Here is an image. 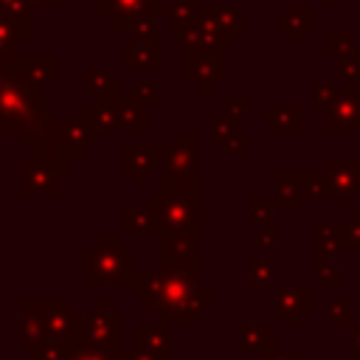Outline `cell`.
<instances>
[{"label":"cell","instance_id":"cell-1","mask_svg":"<svg viewBox=\"0 0 360 360\" xmlns=\"http://www.w3.org/2000/svg\"><path fill=\"white\" fill-rule=\"evenodd\" d=\"M160 290L146 301V309L155 312L169 326H194L202 312L214 307V290L197 278V270L180 264H158Z\"/></svg>","mask_w":360,"mask_h":360},{"label":"cell","instance_id":"cell-2","mask_svg":"<svg viewBox=\"0 0 360 360\" xmlns=\"http://www.w3.org/2000/svg\"><path fill=\"white\" fill-rule=\"evenodd\" d=\"M45 107V87L17 79L0 68V135L20 132Z\"/></svg>","mask_w":360,"mask_h":360},{"label":"cell","instance_id":"cell-3","mask_svg":"<svg viewBox=\"0 0 360 360\" xmlns=\"http://www.w3.org/2000/svg\"><path fill=\"white\" fill-rule=\"evenodd\" d=\"M135 276L132 248H84L82 250V284L84 287H129Z\"/></svg>","mask_w":360,"mask_h":360},{"label":"cell","instance_id":"cell-4","mask_svg":"<svg viewBox=\"0 0 360 360\" xmlns=\"http://www.w3.org/2000/svg\"><path fill=\"white\" fill-rule=\"evenodd\" d=\"M17 309L37 315L45 329V338H53L68 349H73L82 340L84 312H76L68 298H20Z\"/></svg>","mask_w":360,"mask_h":360},{"label":"cell","instance_id":"cell-5","mask_svg":"<svg viewBox=\"0 0 360 360\" xmlns=\"http://www.w3.org/2000/svg\"><path fill=\"white\" fill-rule=\"evenodd\" d=\"M20 143L31 149V158L45 160L48 166H53L56 172H68L70 169V158L65 155L62 143H59V110L53 104H45L20 132H17Z\"/></svg>","mask_w":360,"mask_h":360},{"label":"cell","instance_id":"cell-6","mask_svg":"<svg viewBox=\"0 0 360 360\" xmlns=\"http://www.w3.org/2000/svg\"><path fill=\"white\" fill-rule=\"evenodd\" d=\"M82 340L101 349H121L124 346V312L112 309L107 298H98L90 312H84Z\"/></svg>","mask_w":360,"mask_h":360},{"label":"cell","instance_id":"cell-7","mask_svg":"<svg viewBox=\"0 0 360 360\" xmlns=\"http://www.w3.org/2000/svg\"><path fill=\"white\" fill-rule=\"evenodd\" d=\"M96 17L107 22L110 31H129L138 17H169V3L163 0H96Z\"/></svg>","mask_w":360,"mask_h":360},{"label":"cell","instance_id":"cell-8","mask_svg":"<svg viewBox=\"0 0 360 360\" xmlns=\"http://www.w3.org/2000/svg\"><path fill=\"white\" fill-rule=\"evenodd\" d=\"M146 208L152 211V217H155L160 231H174V228H194L197 225L200 202L194 197H180V194L158 191V194L146 197Z\"/></svg>","mask_w":360,"mask_h":360},{"label":"cell","instance_id":"cell-9","mask_svg":"<svg viewBox=\"0 0 360 360\" xmlns=\"http://www.w3.org/2000/svg\"><path fill=\"white\" fill-rule=\"evenodd\" d=\"M160 264H180V267H200V228H174L158 233Z\"/></svg>","mask_w":360,"mask_h":360},{"label":"cell","instance_id":"cell-10","mask_svg":"<svg viewBox=\"0 0 360 360\" xmlns=\"http://www.w3.org/2000/svg\"><path fill=\"white\" fill-rule=\"evenodd\" d=\"M59 172L37 158H20L17 163V194L20 197H56L59 194Z\"/></svg>","mask_w":360,"mask_h":360},{"label":"cell","instance_id":"cell-11","mask_svg":"<svg viewBox=\"0 0 360 360\" xmlns=\"http://www.w3.org/2000/svg\"><path fill=\"white\" fill-rule=\"evenodd\" d=\"M163 158H166V143H124L121 146V169L138 186H146L149 177L160 172Z\"/></svg>","mask_w":360,"mask_h":360},{"label":"cell","instance_id":"cell-12","mask_svg":"<svg viewBox=\"0 0 360 360\" xmlns=\"http://www.w3.org/2000/svg\"><path fill=\"white\" fill-rule=\"evenodd\" d=\"M340 211H352L360 197V158H329L323 166Z\"/></svg>","mask_w":360,"mask_h":360},{"label":"cell","instance_id":"cell-13","mask_svg":"<svg viewBox=\"0 0 360 360\" xmlns=\"http://www.w3.org/2000/svg\"><path fill=\"white\" fill-rule=\"evenodd\" d=\"M326 132H360V84L357 82H340L338 98L323 118Z\"/></svg>","mask_w":360,"mask_h":360},{"label":"cell","instance_id":"cell-14","mask_svg":"<svg viewBox=\"0 0 360 360\" xmlns=\"http://www.w3.org/2000/svg\"><path fill=\"white\" fill-rule=\"evenodd\" d=\"M315 309V287L309 284H287L276 287V304H273V321L281 326H295L304 312Z\"/></svg>","mask_w":360,"mask_h":360},{"label":"cell","instance_id":"cell-15","mask_svg":"<svg viewBox=\"0 0 360 360\" xmlns=\"http://www.w3.org/2000/svg\"><path fill=\"white\" fill-rule=\"evenodd\" d=\"M225 45H214V48H200V51H186L183 56V79L191 84L200 82H222L225 79Z\"/></svg>","mask_w":360,"mask_h":360},{"label":"cell","instance_id":"cell-16","mask_svg":"<svg viewBox=\"0 0 360 360\" xmlns=\"http://www.w3.org/2000/svg\"><path fill=\"white\" fill-rule=\"evenodd\" d=\"M8 73H14L22 82L31 84H51L59 79V59L53 53H17L8 65Z\"/></svg>","mask_w":360,"mask_h":360},{"label":"cell","instance_id":"cell-17","mask_svg":"<svg viewBox=\"0 0 360 360\" xmlns=\"http://www.w3.org/2000/svg\"><path fill=\"white\" fill-rule=\"evenodd\" d=\"M132 346L141 349V352H146V354H152L155 360H174V354H172L174 332L163 321L158 326H152V323H135L132 326Z\"/></svg>","mask_w":360,"mask_h":360},{"label":"cell","instance_id":"cell-18","mask_svg":"<svg viewBox=\"0 0 360 360\" xmlns=\"http://www.w3.org/2000/svg\"><path fill=\"white\" fill-rule=\"evenodd\" d=\"M121 68L124 70H155V68H160V34L127 39L121 45Z\"/></svg>","mask_w":360,"mask_h":360},{"label":"cell","instance_id":"cell-19","mask_svg":"<svg viewBox=\"0 0 360 360\" xmlns=\"http://www.w3.org/2000/svg\"><path fill=\"white\" fill-rule=\"evenodd\" d=\"M96 141H98V135L87 127L84 118H68V121L59 118V143H62V149L70 160L84 158L87 146H93Z\"/></svg>","mask_w":360,"mask_h":360},{"label":"cell","instance_id":"cell-20","mask_svg":"<svg viewBox=\"0 0 360 360\" xmlns=\"http://www.w3.org/2000/svg\"><path fill=\"white\" fill-rule=\"evenodd\" d=\"M160 191L163 194H180V197H194L200 194V172L177 163H163L158 172Z\"/></svg>","mask_w":360,"mask_h":360},{"label":"cell","instance_id":"cell-21","mask_svg":"<svg viewBox=\"0 0 360 360\" xmlns=\"http://www.w3.org/2000/svg\"><path fill=\"white\" fill-rule=\"evenodd\" d=\"M82 93L87 98H118L124 93V84L112 79L107 68L90 65V68H82Z\"/></svg>","mask_w":360,"mask_h":360},{"label":"cell","instance_id":"cell-22","mask_svg":"<svg viewBox=\"0 0 360 360\" xmlns=\"http://www.w3.org/2000/svg\"><path fill=\"white\" fill-rule=\"evenodd\" d=\"M273 25H276V31H284L290 42H301V34L312 31V25H315V8L309 3H295L281 17H276Z\"/></svg>","mask_w":360,"mask_h":360},{"label":"cell","instance_id":"cell-23","mask_svg":"<svg viewBox=\"0 0 360 360\" xmlns=\"http://www.w3.org/2000/svg\"><path fill=\"white\" fill-rule=\"evenodd\" d=\"M163 163H177L188 169H200V135L197 132H174L166 143Z\"/></svg>","mask_w":360,"mask_h":360},{"label":"cell","instance_id":"cell-24","mask_svg":"<svg viewBox=\"0 0 360 360\" xmlns=\"http://www.w3.org/2000/svg\"><path fill=\"white\" fill-rule=\"evenodd\" d=\"M340 250H343L340 222H321L312 231V256H315V262H335Z\"/></svg>","mask_w":360,"mask_h":360},{"label":"cell","instance_id":"cell-25","mask_svg":"<svg viewBox=\"0 0 360 360\" xmlns=\"http://www.w3.org/2000/svg\"><path fill=\"white\" fill-rule=\"evenodd\" d=\"M273 183H276V194H273L276 208H281V211H298L301 208V200H304L301 172H276L273 174Z\"/></svg>","mask_w":360,"mask_h":360},{"label":"cell","instance_id":"cell-26","mask_svg":"<svg viewBox=\"0 0 360 360\" xmlns=\"http://www.w3.org/2000/svg\"><path fill=\"white\" fill-rule=\"evenodd\" d=\"M82 118L87 121V127L96 135H107L112 129H118V110H115V98H96L93 104H87L82 110Z\"/></svg>","mask_w":360,"mask_h":360},{"label":"cell","instance_id":"cell-27","mask_svg":"<svg viewBox=\"0 0 360 360\" xmlns=\"http://www.w3.org/2000/svg\"><path fill=\"white\" fill-rule=\"evenodd\" d=\"M276 343V329L273 323H242L239 326V338H236V346L239 352H270Z\"/></svg>","mask_w":360,"mask_h":360},{"label":"cell","instance_id":"cell-28","mask_svg":"<svg viewBox=\"0 0 360 360\" xmlns=\"http://www.w3.org/2000/svg\"><path fill=\"white\" fill-rule=\"evenodd\" d=\"M34 3L31 0H0V11L11 20V25L20 34V42L28 45L34 39Z\"/></svg>","mask_w":360,"mask_h":360},{"label":"cell","instance_id":"cell-29","mask_svg":"<svg viewBox=\"0 0 360 360\" xmlns=\"http://www.w3.org/2000/svg\"><path fill=\"white\" fill-rule=\"evenodd\" d=\"M214 22H217V28H219V34H222V42H225V45L236 42V39H239V34L250 28V20H248V17H242V14H239V8H236V6H231V3L214 6Z\"/></svg>","mask_w":360,"mask_h":360},{"label":"cell","instance_id":"cell-30","mask_svg":"<svg viewBox=\"0 0 360 360\" xmlns=\"http://www.w3.org/2000/svg\"><path fill=\"white\" fill-rule=\"evenodd\" d=\"M158 233H160V228L146 205L121 211V236H158Z\"/></svg>","mask_w":360,"mask_h":360},{"label":"cell","instance_id":"cell-31","mask_svg":"<svg viewBox=\"0 0 360 360\" xmlns=\"http://www.w3.org/2000/svg\"><path fill=\"white\" fill-rule=\"evenodd\" d=\"M115 110H118V129H132V132H146L149 129V118H146V107H141L138 101H132L127 93H121L115 98Z\"/></svg>","mask_w":360,"mask_h":360},{"label":"cell","instance_id":"cell-32","mask_svg":"<svg viewBox=\"0 0 360 360\" xmlns=\"http://www.w3.org/2000/svg\"><path fill=\"white\" fill-rule=\"evenodd\" d=\"M262 118L267 124H273V129L281 135L301 132V110L298 107H262Z\"/></svg>","mask_w":360,"mask_h":360},{"label":"cell","instance_id":"cell-33","mask_svg":"<svg viewBox=\"0 0 360 360\" xmlns=\"http://www.w3.org/2000/svg\"><path fill=\"white\" fill-rule=\"evenodd\" d=\"M42 340H45V329H42L39 318L28 315V312H20V323H17V346H20V352H31Z\"/></svg>","mask_w":360,"mask_h":360},{"label":"cell","instance_id":"cell-34","mask_svg":"<svg viewBox=\"0 0 360 360\" xmlns=\"http://www.w3.org/2000/svg\"><path fill=\"white\" fill-rule=\"evenodd\" d=\"M20 51H22L20 34H17V28L11 25V20L0 11V68H3V70H8L11 59H14Z\"/></svg>","mask_w":360,"mask_h":360},{"label":"cell","instance_id":"cell-35","mask_svg":"<svg viewBox=\"0 0 360 360\" xmlns=\"http://www.w3.org/2000/svg\"><path fill=\"white\" fill-rule=\"evenodd\" d=\"M323 51L329 56H354L360 53V42L352 37V31H326L323 34Z\"/></svg>","mask_w":360,"mask_h":360},{"label":"cell","instance_id":"cell-36","mask_svg":"<svg viewBox=\"0 0 360 360\" xmlns=\"http://www.w3.org/2000/svg\"><path fill=\"white\" fill-rule=\"evenodd\" d=\"M335 98H338V84L318 82V84L312 87V115H315V121H323V118L329 115Z\"/></svg>","mask_w":360,"mask_h":360},{"label":"cell","instance_id":"cell-37","mask_svg":"<svg viewBox=\"0 0 360 360\" xmlns=\"http://www.w3.org/2000/svg\"><path fill=\"white\" fill-rule=\"evenodd\" d=\"M124 93H127L132 101H138L141 107H146V110H158V107H160V90H158V84H155L152 79H141V82H135L129 90L124 87Z\"/></svg>","mask_w":360,"mask_h":360},{"label":"cell","instance_id":"cell-38","mask_svg":"<svg viewBox=\"0 0 360 360\" xmlns=\"http://www.w3.org/2000/svg\"><path fill=\"white\" fill-rule=\"evenodd\" d=\"M301 191H304V197H329V200H335V191H332L329 177H326L323 169L321 172H301Z\"/></svg>","mask_w":360,"mask_h":360},{"label":"cell","instance_id":"cell-39","mask_svg":"<svg viewBox=\"0 0 360 360\" xmlns=\"http://www.w3.org/2000/svg\"><path fill=\"white\" fill-rule=\"evenodd\" d=\"M132 295L138 298V301H149V298H155L158 295V290H160V273L158 270H146V273H135L132 276Z\"/></svg>","mask_w":360,"mask_h":360},{"label":"cell","instance_id":"cell-40","mask_svg":"<svg viewBox=\"0 0 360 360\" xmlns=\"http://www.w3.org/2000/svg\"><path fill=\"white\" fill-rule=\"evenodd\" d=\"M248 110H250V96L248 93H225L222 98V115L233 124H242L248 118Z\"/></svg>","mask_w":360,"mask_h":360},{"label":"cell","instance_id":"cell-41","mask_svg":"<svg viewBox=\"0 0 360 360\" xmlns=\"http://www.w3.org/2000/svg\"><path fill=\"white\" fill-rule=\"evenodd\" d=\"M248 281L253 287H270L276 281V262H270V259H253L248 264Z\"/></svg>","mask_w":360,"mask_h":360},{"label":"cell","instance_id":"cell-42","mask_svg":"<svg viewBox=\"0 0 360 360\" xmlns=\"http://www.w3.org/2000/svg\"><path fill=\"white\" fill-rule=\"evenodd\" d=\"M202 0H169V20L172 25H188L191 20H197Z\"/></svg>","mask_w":360,"mask_h":360},{"label":"cell","instance_id":"cell-43","mask_svg":"<svg viewBox=\"0 0 360 360\" xmlns=\"http://www.w3.org/2000/svg\"><path fill=\"white\" fill-rule=\"evenodd\" d=\"M73 360H121V349H101V346H90L84 340H79L70 349Z\"/></svg>","mask_w":360,"mask_h":360},{"label":"cell","instance_id":"cell-44","mask_svg":"<svg viewBox=\"0 0 360 360\" xmlns=\"http://www.w3.org/2000/svg\"><path fill=\"white\" fill-rule=\"evenodd\" d=\"M248 211H250V219H253V222L264 225V222H273V214H276L278 208H276L273 197H262V194H253V197L248 200Z\"/></svg>","mask_w":360,"mask_h":360},{"label":"cell","instance_id":"cell-45","mask_svg":"<svg viewBox=\"0 0 360 360\" xmlns=\"http://www.w3.org/2000/svg\"><path fill=\"white\" fill-rule=\"evenodd\" d=\"M233 132H236V124H233V121H228L225 115H222V118H214V121L208 124V138H211V143H214V146H219V149L231 141V135H233Z\"/></svg>","mask_w":360,"mask_h":360},{"label":"cell","instance_id":"cell-46","mask_svg":"<svg viewBox=\"0 0 360 360\" xmlns=\"http://www.w3.org/2000/svg\"><path fill=\"white\" fill-rule=\"evenodd\" d=\"M340 236H343V248H360V208H352L349 219L340 222Z\"/></svg>","mask_w":360,"mask_h":360},{"label":"cell","instance_id":"cell-47","mask_svg":"<svg viewBox=\"0 0 360 360\" xmlns=\"http://www.w3.org/2000/svg\"><path fill=\"white\" fill-rule=\"evenodd\" d=\"M222 152H225V155H233V158H239V160L250 158V135L242 132V129H236V132L231 135V141L222 146Z\"/></svg>","mask_w":360,"mask_h":360},{"label":"cell","instance_id":"cell-48","mask_svg":"<svg viewBox=\"0 0 360 360\" xmlns=\"http://www.w3.org/2000/svg\"><path fill=\"white\" fill-rule=\"evenodd\" d=\"M68 352V346L65 343H59V340H53V338H45L37 349H31L28 354H31V360H56V357H62Z\"/></svg>","mask_w":360,"mask_h":360},{"label":"cell","instance_id":"cell-49","mask_svg":"<svg viewBox=\"0 0 360 360\" xmlns=\"http://www.w3.org/2000/svg\"><path fill=\"white\" fill-rule=\"evenodd\" d=\"M312 278H315L318 284H323V287H338V284H340V270H338L335 262H315Z\"/></svg>","mask_w":360,"mask_h":360},{"label":"cell","instance_id":"cell-50","mask_svg":"<svg viewBox=\"0 0 360 360\" xmlns=\"http://www.w3.org/2000/svg\"><path fill=\"white\" fill-rule=\"evenodd\" d=\"M326 318H329L335 326H352V309H349V301L335 298V301L326 307Z\"/></svg>","mask_w":360,"mask_h":360},{"label":"cell","instance_id":"cell-51","mask_svg":"<svg viewBox=\"0 0 360 360\" xmlns=\"http://www.w3.org/2000/svg\"><path fill=\"white\" fill-rule=\"evenodd\" d=\"M338 76H340V82H357V84H360V53H354V56H340V62H338Z\"/></svg>","mask_w":360,"mask_h":360},{"label":"cell","instance_id":"cell-52","mask_svg":"<svg viewBox=\"0 0 360 360\" xmlns=\"http://www.w3.org/2000/svg\"><path fill=\"white\" fill-rule=\"evenodd\" d=\"M248 245L253 248V250H262V248H273L276 245V225L273 222H264V225H259V231L248 239Z\"/></svg>","mask_w":360,"mask_h":360},{"label":"cell","instance_id":"cell-53","mask_svg":"<svg viewBox=\"0 0 360 360\" xmlns=\"http://www.w3.org/2000/svg\"><path fill=\"white\" fill-rule=\"evenodd\" d=\"M96 245L98 248H124V236H118V233H98Z\"/></svg>","mask_w":360,"mask_h":360},{"label":"cell","instance_id":"cell-54","mask_svg":"<svg viewBox=\"0 0 360 360\" xmlns=\"http://www.w3.org/2000/svg\"><path fill=\"white\" fill-rule=\"evenodd\" d=\"M262 360H301V352H295V349H287V352L270 349V352L262 354Z\"/></svg>","mask_w":360,"mask_h":360},{"label":"cell","instance_id":"cell-55","mask_svg":"<svg viewBox=\"0 0 360 360\" xmlns=\"http://www.w3.org/2000/svg\"><path fill=\"white\" fill-rule=\"evenodd\" d=\"M121 360H155V357L132 346V349H121Z\"/></svg>","mask_w":360,"mask_h":360},{"label":"cell","instance_id":"cell-56","mask_svg":"<svg viewBox=\"0 0 360 360\" xmlns=\"http://www.w3.org/2000/svg\"><path fill=\"white\" fill-rule=\"evenodd\" d=\"M352 360H360V326L352 329Z\"/></svg>","mask_w":360,"mask_h":360},{"label":"cell","instance_id":"cell-57","mask_svg":"<svg viewBox=\"0 0 360 360\" xmlns=\"http://www.w3.org/2000/svg\"><path fill=\"white\" fill-rule=\"evenodd\" d=\"M208 222H214V214L200 205V211H197V225H208Z\"/></svg>","mask_w":360,"mask_h":360},{"label":"cell","instance_id":"cell-58","mask_svg":"<svg viewBox=\"0 0 360 360\" xmlns=\"http://www.w3.org/2000/svg\"><path fill=\"white\" fill-rule=\"evenodd\" d=\"M211 90H214L211 82H200V84H197V93H200V96H211Z\"/></svg>","mask_w":360,"mask_h":360},{"label":"cell","instance_id":"cell-59","mask_svg":"<svg viewBox=\"0 0 360 360\" xmlns=\"http://www.w3.org/2000/svg\"><path fill=\"white\" fill-rule=\"evenodd\" d=\"M31 3H34V6H56L59 0H31Z\"/></svg>","mask_w":360,"mask_h":360},{"label":"cell","instance_id":"cell-60","mask_svg":"<svg viewBox=\"0 0 360 360\" xmlns=\"http://www.w3.org/2000/svg\"><path fill=\"white\" fill-rule=\"evenodd\" d=\"M56 360H73V357H70V349H68V352H65L62 357H56Z\"/></svg>","mask_w":360,"mask_h":360},{"label":"cell","instance_id":"cell-61","mask_svg":"<svg viewBox=\"0 0 360 360\" xmlns=\"http://www.w3.org/2000/svg\"><path fill=\"white\" fill-rule=\"evenodd\" d=\"M326 3H332V6H335V3H338V0H326Z\"/></svg>","mask_w":360,"mask_h":360}]
</instances>
